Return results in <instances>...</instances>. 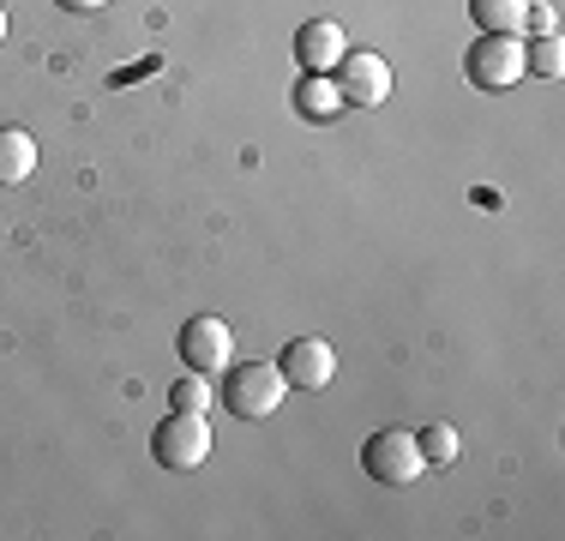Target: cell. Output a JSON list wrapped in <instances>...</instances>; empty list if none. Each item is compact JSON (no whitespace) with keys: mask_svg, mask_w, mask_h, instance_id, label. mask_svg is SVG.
<instances>
[{"mask_svg":"<svg viewBox=\"0 0 565 541\" xmlns=\"http://www.w3.org/2000/svg\"><path fill=\"white\" fill-rule=\"evenodd\" d=\"M228 410L241 415V422H271L282 410V397H289V379H282L277 361H241L235 373H228Z\"/></svg>","mask_w":565,"mask_h":541,"instance_id":"1","label":"cell"},{"mask_svg":"<svg viewBox=\"0 0 565 541\" xmlns=\"http://www.w3.org/2000/svg\"><path fill=\"white\" fill-rule=\"evenodd\" d=\"M361 469H367L373 481H385V487L422 481L427 457H422V445H415V427H380L367 445H361Z\"/></svg>","mask_w":565,"mask_h":541,"instance_id":"2","label":"cell"},{"mask_svg":"<svg viewBox=\"0 0 565 541\" xmlns=\"http://www.w3.org/2000/svg\"><path fill=\"white\" fill-rule=\"evenodd\" d=\"M151 452H157V464L174 469V476H186V469H199L211 457V427H205V415L199 410H174L163 427L151 433Z\"/></svg>","mask_w":565,"mask_h":541,"instance_id":"3","label":"cell"},{"mask_svg":"<svg viewBox=\"0 0 565 541\" xmlns=\"http://www.w3.org/2000/svg\"><path fill=\"white\" fill-rule=\"evenodd\" d=\"M523 73H530V66H523V36H481V43L463 54V78L481 91H511Z\"/></svg>","mask_w":565,"mask_h":541,"instance_id":"4","label":"cell"},{"mask_svg":"<svg viewBox=\"0 0 565 541\" xmlns=\"http://www.w3.org/2000/svg\"><path fill=\"white\" fill-rule=\"evenodd\" d=\"M338 97L355 103V108H380L385 97H392V66H385V54L349 49L338 61Z\"/></svg>","mask_w":565,"mask_h":541,"instance_id":"5","label":"cell"},{"mask_svg":"<svg viewBox=\"0 0 565 541\" xmlns=\"http://www.w3.org/2000/svg\"><path fill=\"white\" fill-rule=\"evenodd\" d=\"M181 361H186V373H223L228 361H235V337H228V325L223 319H211V314H199V319H186L181 325Z\"/></svg>","mask_w":565,"mask_h":541,"instance_id":"6","label":"cell"},{"mask_svg":"<svg viewBox=\"0 0 565 541\" xmlns=\"http://www.w3.org/2000/svg\"><path fill=\"white\" fill-rule=\"evenodd\" d=\"M277 368L295 391H326L331 379H338V349H331L326 337H295V343L282 349Z\"/></svg>","mask_w":565,"mask_h":541,"instance_id":"7","label":"cell"},{"mask_svg":"<svg viewBox=\"0 0 565 541\" xmlns=\"http://www.w3.org/2000/svg\"><path fill=\"white\" fill-rule=\"evenodd\" d=\"M349 54V36L338 19H313L301 24V36H295V61L307 66V73H338V61Z\"/></svg>","mask_w":565,"mask_h":541,"instance_id":"8","label":"cell"},{"mask_svg":"<svg viewBox=\"0 0 565 541\" xmlns=\"http://www.w3.org/2000/svg\"><path fill=\"white\" fill-rule=\"evenodd\" d=\"M31 169H36V139L24 127H0V187L31 181Z\"/></svg>","mask_w":565,"mask_h":541,"instance_id":"9","label":"cell"},{"mask_svg":"<svg viewBox=\"0 0 565 541\" xmlns=\"http://www.w3.org/2000/svg\"><path fill=\"white\" fill-rule=\"evenodd\" d=\"M469 12H476L481 36H523V12H530V0H469Z\"/></svg>","mask_w":565,"mask_h":541,"instance_id":"10","label":"cell"},{"mask_svg":"<svg viewBox=\"0 0 565 541\" xmlns=\"http://www.w3.org/2000/svg\"><path fill=\"white\" fill-rule=\"evenodd\" d=\"M338 85H326V73H307V85H301V115L307 120H331L338 115Z\"/></svg>","mask_w":565,"mask_h":541,"instance_id":"11","label":"cell"},{"mask_svg":"<svg viewBox=\"0 0 565 541\" xmlns=\"http://www.w3.org/2000/svg\"><path fill=\"white\" fill-rule=\"evenodd\" d=\"M415 445H422L427 464H457V427L434 422V427H415Z\"/></svg>","mask_w":565,"mask_h":541,"instance_id":"12","label":"cell"},{"mask_svg":"<svg viewBox=\"0 0 565 541\" xmlns=\"http://www.w3.org/2000/svg\"><path fill=\"white\" fill-rule=\"evenodd\" d=\"M523 66H530V73H542V78H559L565 73L559 36H535V43H523Z\"/></svg>","mask_w":565,"mask_h":541,"instance_id":"13","label":"cell"},{"mask_svg":"<svg viewBox=\"0 0 565 541\" xmlns=\"http://www.w3.org/2000/svg\"><path fill=\"white\" fill-rule=\"evenodd\" d=\"M174 410H199V415L211 410V385H205V373H186L181 385H174Z\"/></svg>","mask_w":565,"mask_h":541,"instance_id":"14","label":"cell"},{"mask_svg":"<svg viewBox=\"0 0 565 541\" xmlns=\"http://www.w3.org/2000/svg\"><path fill=\"white\" fill-rule=\"evenodd\" d=\"M523 31H535V36H554V7H530V12H523Z\"/></svg>","mask_w":565,"mask_h":541,"instance_id":"15","label":"cell"},{"mask_svg":"<svg viewBox=\"0 0 565 541\" xmlns=\"http://www.w3.org/2000/svg\"><path fill=\"white\" fill-rule=\"evenodd\" d=\"M66 12H97V7H109V0H61Z\"/></svg>","mask_w":565,"mask_h":541,"instance_id":"16","label":"cell"},{"mask_svg":"<svg viewBox=\"0 0 565 541\" xmlns=\"http://www.w3.org/2000/svg\"><path fill=\"white\" fill-rule=\"evenodd\" d=\"M0 36H7V12H0Z\"/></svg>","mask_w":565,"mask_h":541,"instance_id":"17","label":"cell"}]
</instances>
